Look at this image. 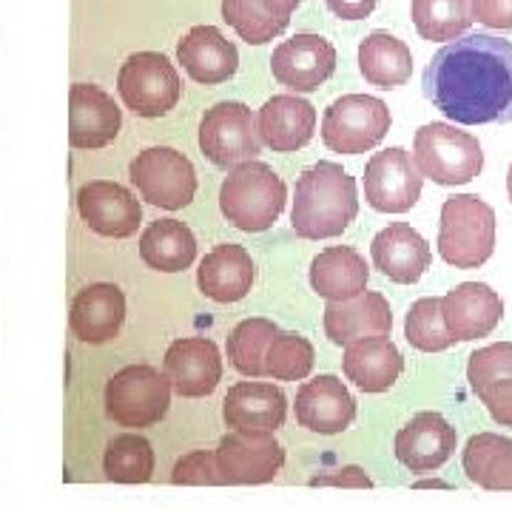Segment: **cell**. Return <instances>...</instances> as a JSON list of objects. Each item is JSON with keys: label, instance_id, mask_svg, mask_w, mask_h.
I'll use <instances>...</instances> for the list:
<instances>
[{"label": "cell", "instance_id": "obj_1", "mask_svg": "<svg viewBox=\"0 0 512 512\" xmlns=\"http://www.w3.org/2000/svg\"><path fill=\"white\" fill-rule=\"evenodd\" d=\"M421 86L453 123H512V43L484 32L456 37L427 63Z\"/></svg>", "mask_w": 512, "mask_h": 512}, {"label": "cell", "instance_id": "obj_2", "mask_svg": "<svg viewBox=\"0 0 512 512\" xmlns=\"http://www.w3.org/2000/svg\"><path fill=\"white\" fill-rule=\"evenodd\" d=\"M359 214L356 180L339 163L311 165L296 180L291 225L296 237L330 239L348 231Z\"/></svg>", "mask_w": 512, "mask_h": 512}, {"label": "cell", "instance_id": "obj_3", "mask_svg": "<svg viewBox=\"0 0 512 512\" xmlns=\"http://www.w3.org/2000/svg\"><path fill=\"white\" fill-rule=\"evenodd\" d=\"M288 200V188L271 165L245 160L231 168L220 188V211L245 234L268 231Z\"/></svg>", "mask_w": 512, "mask_h": 512}, {"label": "cell", "instance_id": "obj_4", "mask_svg": "<svg viewBox=\"0 0 512 512\" xmlns=\"http://www.w3.org/2000/svg\"><path fill=\"white\" fill-rule=\"evenodd\" d=\"M495 251V211L476 194H456L441 205L439 254L447 265L473 271Z\"/></svg>", "mask_w": 512, "mask_h": 512}, {"label": "cell", "instance_id": "obj_5", "mask_svg": "<svg viewBox=\"0 0 512 512\" xmlns=\"http://www.w3.org/2000/svg\"><path fill=\"white\" fill-rule=\"evenodd\" d=\"M413 160L421 177L439 185H467L484 168V151L473 134L447 123H427L416 131Z\"/></svg>", "mask_w": 512, "mask_h": 512}, {"label": "cell", "instance_id": "obj_6", "mask_svg": "<svg viewBox=\"0 0 512 512\" xmlns=\"http://www.w3.org/2000/svg\"><path fill=\"white\" fill-rule=\"evenodd\" d=\"M171 404L168 376L151 365H128L106 384V413L120 427H154Z\"/></svg>", "mask_w": 512, "mask_h": 512}, {"label": "cell", "instance_id": "obj_7", "mask_svg": "<svg viewBox=\"0 0 512 512\" xmlns=\"http://www.w3.org/2000/svg\"><path fill=\"white\" fill-rule=\"evenodd\" d=\"M390 109L370 94H345L322 117V143L336 154H365L387 137Z\"/></svg>", "mask_w": 512, "mask_h": 512}, {"label": "cell", "instance_id": "obj_8", "mask_svg": "<svg viewBox=\"0 0 512 512\" xmlns=\"http://www.w3.org/2000/svg\"><path fill=\"white\" fill-rule=\"evenodd\" d=\"M117 92L137 117H163L180 103L183 80L160 52H137L117 74Z\"/></svg>", "mask_w": 512, "mask_h": 512}, {"label": "cell", "instance_id": "obj_9", "mask_svg": "<svg viewBox=\"0 0 512 512\" xmlns=\"http://www.w3.org/2000/svg\"><path fill=\"white\" fill-rule=\"evenodd\" d=\"M128 177L143 200L165 211H180L197 194L194 165L177 148L154 146L140 151L128 165Z\"/></svg>", "mask_w": 512, "mask_h": 512}, {"label": "cell", "instance_id": "obj_10", "mask_svg": "<svg viewBox=\"0 0 512 512\" xmlns=\"http://www.w3.org/2000/svg\"><path fill=\"white\" fill-rule=\"evenodd\" d=\"M200 148L220 168H234L245 160H256V154L262 151V137L251 109L237 100L211 106L202 114Z\"/></svg>", "mask_w": 512, "mask_h": 512}, {"label": "cell", "instance_id": "obj_11", "mask_svg": "<svg viewBox=\"0 0 512 512\" xmlns=\"http://www.w3.org/2000/svg\"><path fill=\"white\" fill-rule=\"evenodd\" d=\"M421 183L419 165L402 146L384 148L365 168V200L373 211L404 214L419 202Z\"/></svg>", "mask_w": 512, "mask_h": 512}, {"label": "cell", "instance_id": "obj_12", "mask_svg": "<svg viewBox=\"0 0 512 512\" xmlns=\"http://www.w3.org/2000/svg\"><path fill=\"white\" fill-rule=\"evenodd\" d=\"M222 484L248 487V484H268L285 464V450L274 439V433H245L234 430L217 447Z\"/></svg>", "mask_w": 512, "mask_h": 512}, {"label": "cell", "instance_id": "obj_13", "mask_svg": "<svg viewBox=\"0 0 512 512\" xmlns=\"http://www.w3.org/2000/svg\"><path fill=\"white\" fill-rule=\"evenodd\" d=\"M271 72L291 92H316L336 72V49L313 32L293 35L274 49Z\"/></svg>", "mask_w": 512, "mask_h": 512}, {"label": "cell", "instance_id": "obj_14", "mask_svg": "<svg viewBox=\"0 0 512 512\" xmlns=\"http://www.w3.org/2000/svg\"><path fill=\"white\" fill-rule=\"evenodd\" d=\"M77 211L94 234L109 239H126L137 234L143 222L140 200L126 185L94 180L77 191Z\"/></svg>", "mask_w": 512, "mask_h": 512}, {"label": "cell", "instance_id": "obj_15", "mask_svg": "<svg viewBox=\"0 0 512 512\" xmlns=\"http://www.w3.org/2000/svg\"><path fill=\"white\" fill-rule=\"evenodd\" d=\"M165 376L185 399L211 396L222 382L220 348L202 336H185L171 342L165 350Z\"/></svg>", "mask_w": 512, "mask_h": 512}, {"label": "cell", "instance_id": "obj_16", "mask_svg": "<svg viewBox=\"0 0 512 512\" xmlns=\"http://www.w3.org/2000/svg\"><path fill=\"white\" fill-rule=\"evenodd\" d=\"M123 114L114 97L92 83H74L69 92V146L103 148L117 140Z\"/></svg>", "mask_w": 512, "mask_h": 512}, {"label": "cell", "instance_id": "obj_17", "mask_svg": "<svg viewBox=\"0 0 512 512\" xmlns=\"http://www.w3.org/2000/svg\"><path fill=\"white\" fill-rule=\"evenodd\" d=\"M456 427L441 413H419L396 433V458L410 473H433L456 453Z\"/></svg>", "mask_w": 512, "mask_h": 512}, {"label": "cell", "instance_id": "obj_18", "mask_svg": "<svg viewBox=\"0 0 512 512\" xmlns=\"http://www.w3.org/2000/svg\"><path fill=\"white\" fill-rule=\"evenodd\" d=\"M441 316L456 342H473L493 333L504 316V302L484 282H461L441 296Z\"/></svg>", "mask_w": 512, "mask_h": 512}, {"label": "cell", "instance_id": "obj_19", "mask_svg": "<svg viewBox=\"0 0 512 512\" xmlns=\"http://www.w3.org/2000/svg\"><path fill=\"white\" fill-rule=\"evenodd\" d=\"M356 419V402L350 396L342 379L336 376H316L305 382L296 393V421L322 436H336L345 433Z\"/></svg>", "mask_w": 512, "mask_h": 512}, {"label": "cell", "instance_id": "obj_20", "mask_svg": "<svg viewBox=\"0 0 512 512\" xmlns=\"http://www.w3.org/2000/svg\"><path fill=\"white\" fill-rule=\"evenodd\" d=\"M288 416L285 393L268 382H239L222 402V419L231 430L276 433Z\"/></svg>", "mask_w": 512, "mask_h": 512}, {"label": "cell", "instance_id": "obj_21", "mask_svg": "<svg viewBox=\"0 0 512 512\" xmlns=\"http://www.w3.org/2000/svg\"><path fill=\"white\" fill-rule=\"evenodd\" d=\"M370 256H373V265L399 285L419 282L433 262L427 239L407 222H393L379 231L370 242Z\"/></svg>", "mask_w": 512, "mask_h": 512}, {"label": "cell", "instance_id": "obj_22", "mask_svg": "<svg viewBox=\"0 0 512 512\" xmlns=\"http://www.w3.org/2000/svg\"><path fill=\"white\" fill-rule=\"evenodd\" d=\"M126 319V296L111 282H94L74 296L69 328L86 345H103L114 339Z\"/></svg>", "mask_w": 512, "mask_h": 512}, {"label": "cell", "instance_id": "obj_23", "mask_svg": "<svg viewBox=\"0 0 512 512\" xmlns=\"http://www.w3.org/2000/svg\"><path fill=\"white\" fill-rule=\"evenodd\" d=\"M393 313L382 293L362 291L350 299L328 302L325 308V333L333 345H350L356 339L390 336Z\"/></svg>", "mask_w": 512, "mask_h": 512}, {"label": "cell", "instance_id": "obj_24", "mask_svg": "<svg viewBox=\"0 0 512 512\" xmlns=\"http://www.w3.org/2000/svg\"><path fill=\"white\" fill-rule=\"evenodd\" d=\"M177 60L191 80L202 86H220L237 74L239 52L217 26H194L177 43Z\"/></svg>", "mask_w": 512, "mask_h": 512}, {"label": "cell", "instance_id": "obj_25", "mask_svg": "<svg viewBox=\"0 0 512 512\" xmlns=\"http://www.w3.org/2000/svg\"><path fill=\"white\" fill-rule=\"evenodd\" d=\"M259 137L268 148L279 154H288L296 148H305L316 131V109L308 100L293 94H276L259 109Z\"/></svg>", "mask_w": 512, "mask_h": 512}, {"label": "cell", "instance_id": "obj_26", "mask_svg": "<svg viewBox=\"0 0 512 512\" xmlns=\"http://www.w3.org/2000/svg\"><path fill=\"white\" fill-rule=\"evenodd\" d=\"M197 285L208 299H214L220 305L245 299L251 285H254L251 254L242 245H234V242L211 248L208 254L202 256L200 268H197Z\"/></svg>", "mask_w": 512, "mask_h": 512}, {"label": "cell", "instance_id": "obj_27", "mask_svg": "<svg viewBox=\"0 0 512 512\" xmlns=\"http://www.w3.org/2000/svg\"><path fill=\"white\" fill-rule=\"evenodd\" d=\"M345 376L365 393H384L399 382L404 370V359L399 348L387 336L356 339L345 345Z\"/></svg>", "mask_w": 512, "mask_h": 512}, {"label": "cell", "instance_id": "obj_28", "mask_svg": "<svg viewBox=\"0 0 512 512\" xmlns=\"http://www.w3.org/2000/svg\"><path fill=\"white\" fill-rule=\"evenodd\" d=\"M367 279H370V268L365 256L348 245L325 248L311 265V288L328 302L362 293L367 288Z\"/></svg>", "mask_w": 512, "mask_h": 512}, {"label": "cell", "instance_id": "obj_29", "mask_svg": "<svg viewBox=\"0 0 512 512\" xmlns=\"http://www.w3.org/2000/svg\"><path fill=\"white\" fill-rule=\"evenodd\" d=\"M140 256L148 268L163 274H180L197 259V239L180 220H157L140 237Z\"/></svg>", "mask_w": 512, "mask_h": 512}, {"label": "cell", "instance_id": "obj_30", "mask_svg": "<svg viewBox=\"0 0 512 512\" xmlns=\"http://www.w3.org/2000/svg\"><path fill=\"white\" fill-rule=\"evenodd\" d=\"M359 72L370 86L399 89L413 74V55L399 37L370 32L359 46Z\"/></svg>", "mask_w": 512, "mask_h": 512}, {"label": "cell", "instance_id": "obj_31", "mask_svg": "<svg viewBox=\"0 0 512 512\" xmlns=\"http://www.w3.org/2000/svg\"><path fill=\"white\" fill-rule=\"evenodd\" d=\"M464 473L484 490H512V441L498 433H478L464 447Z\"/></svg>", "mask_w": 512, "mask_h": 512}, {"label": "cell", "instance_id": "obj_32", "mask_svg": "<svg viewBox=\"0 0 512 512\" xmlns=\"http://www.w3.org/2000/svg\"><path fill=\"white\" fill-rule=\"evenodd\" d=\"M473 20V0H413V26L430 43L456 40Z\"/></svg>", "mask_w": 512, "mask_h": 512}, {"label": "cell", "instance_id": "obj_33", "mask_svg": "<svg viewBox=\"0 0 512 512\" xmlns=\"http://www.w3.org/2000/svg\"><path fill=\"white\" fill-rule=\"evenodd\" d=\"M279 328L271 319H245L228 336V362L234 365L237 373L248 379H262L265 376V353Z\"/></svg>", "mask_w": 512, "mask_h": 512}, {"label": "cell", "instance_id": "obj_34", "mask_svg": "<svg viewBox=\"0 0 512 512\" xmlns=\"http://www.w3.org/2000/svg\"><path fill=\"white\" fill-rule=\"evenodd\" d=\"M103 470L114 484H146L154 476V450L143 436L123 433L106 447Z\"/></svg>", "mask_w": 512, "mask_h": 512}, {"label": "cell", "instance_id": "obj_35", "mask_svg": "<svg viewBox=\"0 0 512 512\" xmlns=\"http://www.w3.org/2000/svg\"><path fill=\"white\" fill-rule=\"evenodd\" d=\"M222 18L248 46H262L274 40L291 23L274 15L262 0H222Z\"/></svg>", "mask_w": 512, "mask_h": 512}, {"label": "cell", "instance_id": "obj_36", "mask_svg": "<svg viewBox=\"0 0 512 512\" xmlns=\"http://www.w3.org/2000/svg\"><path fill=\"white\" fill-rule=\"evenodd\" d=\"M313 359L316 350L305 336L279 330L265 353V376L276 382H302L313 370Z\"/></svg>", "mask_w": 512, "mask_h": 512}, {"label": "cell", "instance_id": "obj_37", "mask_svg": "<svg viewBox=\"0 0 512 512\" xmlns=\"http://www.w3.org/2000/svg\"><path fill=\"white\" fill-rule=\"evenodd\" d=\"M404 336L413 348L424 353H441L456 345V339L444 325L439 296H424L410 308L407 322H404Z\"/></svg>", "mask_w": 512, "mask_h": 512}, {"label": "cell", "instance_id": "obj_38", "mask_svg": "<svg viewBox=\"0 0 512 512\" xmlns=\"http://www.w3.org/2000/svg\"><path fill=\"white\" fill-rule=\"evenodd\" d=\"M512 379V342H498L490 348L476 350L467 365V382L473 393H481L487 384Z\"/></svg>", "mask_w": 512, "mask_h": 512}, {"label": "cell", "instance_id": "obj_39", "mask_svg": "<svg viewBox=\"0 0 512 512\" xmlns=\"http://www.w3.org/2000/svg\"><path fill=\"white\" fill-rule=\"evenodd\" d=\"M174 484H185V487H220V464H217V453H188L177 464H174V473H171Z\"/></svg>", "mask_w": 512, "mask_h": 512}, {"label": "cell", "instance_id": "obj_40", "mask_svg": "<svg viewBox=\"0 0 512 512\" xmlns=\"http://www.w3.org/2000/svg\"><path fill=\"white\" fill-rule=\"evenodd\" d=\"M481 402L487 404L490 416L504 427H512V379L487 384L481 393H476Z\"/></svg>", "mask_w": 512, "mask_h": 512}, {"label": "cell", "instance_id": "obj_41", "mask_svg": "<svg viewBox=\"0 0 512 512\" xmlns=\"http://www.w3.org/2000/svg\"><path fill=\"white\" fill-rule=\"evenodd\" d=\"M473 18L490 29H512V0H473Z\"/></svg>", "mask_w": 512, "mask_h": 512}, {"label": "cell", "instance_id": "obj_42", "mask_svg": "<svg viewBox=\"0 0 512 512\" xmlns=\"http://www.w3.org/2000/svg\"><path fill=\"white\" fill-rule=\"evenodd\" d=\"M311 487H373V481L365 476L362 467H342L336 473H325V476L311 478Z\"/></svg>", "mask_w": 512, "mask_h": 512}, {"label": "cell", "instance_id": "obj_43", "mask_svg": "<svg viewBox=\"0 0 512 512\" xmlns=\"http://www.w3.org/2000/svg\"><path fill=\"white\" fill-rule=\"evenodd\" d=\"M328 9L342 20H365L373 15L379 0H325Z\"/></svg>", "mask_w": 512, "mask_h": 512}, {"label": "cell", "instance_id": "obj_44", "mask_svg": "<svg viewBox=\"0 0 512 512\" xmlns=\"http://www.w3.org/2000/svg\"><path fill=\"white\" fill-rule=\"evenodd\" d=\"M262 3H265V6H268V9H271L274 15H279V18L291 20L293 9H296V6H299L302 0H262Z\"/></svg>", "mask_w": 512, "mask_h": 512}, {"label": "cell", "instance_id": "obj_45", "mask_svg": "<svg viewBox=\"0 0 512 512\" xmlns=\"http://www.w3.org/2000/svg\"><path fill=\"white\" fill-rule=\"evenodd\" d=\"M416 487H441V490H447L450 484H447V481H439V478H424V481H416Z\"/></svg>", "mask_w": 512, "mask_h": 512}, {"label": "cell", "instance_id": "obj_46", "mask_svg": "<svg viewBox=\"0 0 512 512\" xmlns=\"http://www.w3.org/2000/svg\"><path fill=\"white\" fill-rule=\"evenodd\" d=\"M507 194H510V202H512V165H510V171H507Z\"/></svg>", "mask_w": 512, "mask_h": 512}]
</instances>
